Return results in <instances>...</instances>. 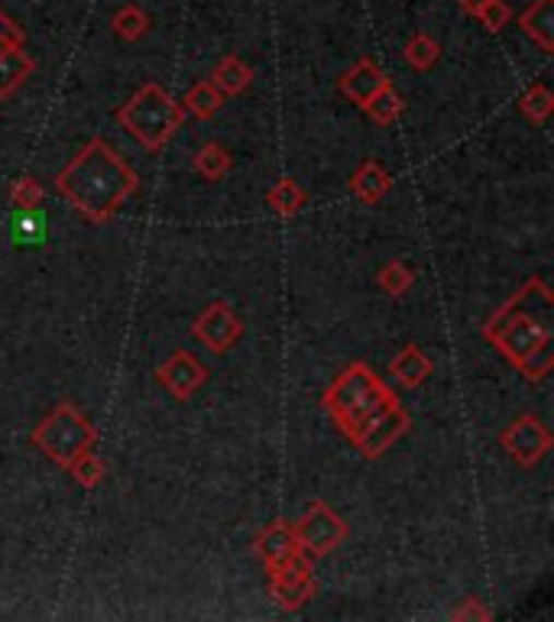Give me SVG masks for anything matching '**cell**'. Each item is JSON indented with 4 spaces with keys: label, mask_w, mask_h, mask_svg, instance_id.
<instances>
[{
    "label": "cell",
    "mask_w": 554,
    "mask_h": 622,
    "mask_svg": "<svg viewBox=\"0 0 554 622\" xmlns=\"http://www.w3.org/2000/svg\"><path fill=\"white\" fill-rule=\"evenodd\" d=\"M552 312L554 292L542 275H535L483 325V338L522 376L539 383L554 369Z\"/></svg>",
    "instance_id": "cell-1"
},
{
    "label": "cell",
    "mask_w": 554,
    "mask_h": 622,
    "mask_svg": "<svg viewBox=\"0 0 554 622\" xmlns=\"http://www.w3.org/2000/svg\"><path fill=\"white\" fill-rule=\"evenodd\" d=\"M137 173L101 137H92L56 176V191L92 224L110 221L114 211L137 191Z\"/></svg>",
    "instance_id": "cell-2"
},
{
    "label": "cell",
    "mask_w": 554,
    "mask_h": 622,
    "mask_svg": "<svg viewBox=\"0 0 554 622\" xmlns=\"http://www.w3.org/2000/svg\"><path fill=\"white\" fill-rule=\"evenodd\" d=\"M392 402H399V396L379 379V373L369 369L364 360L347 363L321 396V406L328 409V415L334 419L341 435H347L351 442Z\"/></svg>",
    "instance_id": "cell-3"
},
{
    "label": "cell",
    "mask_w": 554,
    "mask_h": 622,
    "mask_svg": "<svg viewBox=\"0 0 554 622\" xmlns=\"http://www.w3.org/2000/svg\"><path fill=\"white\" fill-rule=\"evenodd\" d=\"M117 124L150 153H160L185 124V107L156 82H146L120 110Z\"/></svg>",
    "instance_id": "cell-4"
},
{
    "label": "cell",
    "mask_w": 554,
    "mask_h": 622,
    "mask_svg": "<svg viewBox=\"0 0 554 622\" xmlns=\"http://www.w3.org/2000/svg\"><path fill=\"white\" fill-rule=\"evenodd\" d=\"M33 445L39 447L52 463L69 467L75 457H82L85 450H94L97 445V432L94 425L72 406V402H59L36 429H33Z\"/></svg>",
    "instance_id": "cell-5"
},
{
    "label": "cell",
    "mask_w": 554,
    "mask_h": 622,
    "mask_svg": "<svg viewBox=\"0 0 554 622\" xmlns=\"http://www.w3.org/2000/svg\"><path fill=\"white\" fill-rule=\"evenodd\" d=\"M295 535H298V544H302L305 554L325 558V554H331L334 548H341L347 541L351 529L325 500H311L305 516L295 523Z\"/></svg>",
    "instance_id": "cell-6"
},
{
    "label": "cell",
    "mask_w": 554,
    "mask_h": 622,
    "mask_svg": "<svg viewBox=\"0 0 554 622\" xmlns=\"http://www.w3.org/2000/svg\"><path fill=\"white\" fill-rule=\"evenodd\" d=\"M191 335L204 344V351H211V354H227L240 338H244V321L237 318V312L227 305V302H211L201 315H198V321L191 325Z\"/></svg>",
    "instance_id": "cell-7"
},
{
    "label": "cell",
    "mask_w": 554,
    "mask_h": 622,
    "mask_svg": "<svg viewBox=\"0 0 554 622\" xmlns=\"http://www.w3.org/2000/svg\"><path fill=\"white\" fill-rule=\"evenodd\" d=\"M499 445L506 447L519 467H535L549 450H552L554 438L552 432L535 419V415H519L503 435H499Z\"/></svg>",
    "instance_id": "cell-8"
},
{
    "label": "cell",
    "mask_w": 554,
    "mask_h": 622,
    "mask_svg": "<svg viewBox=\"0 0 554 622\" xmlns=\"http://www.w3.org/2000/svg\"><path fill=\"white\" fill-rule=\"evenodd\" d=\"M270 587H273V597H276L282 610H302V607L315 597L311 561H308L305 554H298V558H292L288 564L270 571Z\"/></svg>",
    "instance_id": "cell-9"
},
{
    "label": "cell",
    "mask_w": 554,
    "mask_h": 622,
    "mask_svg": "<svg viewBox=\"0 0 554 622\" xmlns=\"http://www.w3.org/2000/svg\"><path fill=\"white\" fill-rule=\"evenodd\" d=\"M156 383L166 386V392L173 399H191L204 383H208V366L191 354V351H176L169 360H163L156 366Z\"/></svg>",
    "instance_id": "cell-10"
},
{
    "label": "cell",
    "mask_w": 554,
    "mask_h": 622,
    "mask_svg": "<svg viewBox=\"0 0 554 622\" xmlns=\"http://www.w3.org/2000/svg\"><path fill=\"white\" fill-rule=\"evenodd\" d=\"M254 551L260 554V561L267 564V571H276L282 564H288L292 558L305 554L302 544H298L295 526H292V523H282V519L273 523V526H267L263 532L257 535Z\"/></svg>",
    "instance_id": "cell-11"
},
{
    "label": "cell",
    "mask_w": 554,
    "mask_h": 622,
    "mask_svg": "<svg viewBox=\"0 0 554 622\" xmlns=\"http://www.w3.org/2000/svg\"><path fill=\"white\" fill-rule=\"evenodd\" d=\"M386 85H389V75H386L373 59H361L347 75H341L338 91H341L347 101H354L357 107H367L369 97L379 89H386Z\"/></svg>",
    "instance_id": "cell-12"
},
{
    "label": "cell",
    "mask_w": 554,
    "mask_h": 622,
    "mask_svg": "<svg viewBox=\"0 0 554 622\" xmlns=\"http://www.w3.org/2000/svg\"><path fill=\"white\" fill-rule=\"evenodd\" d=\"M432 369H435V363L419 351V344H405L389 363V376L396 383H402L405 389H419L432 376Z\"/></svg>",
    "instance_id": "cell-13"
},
{
    "label": "cell",
    "mask_w": 554,
    "mask_h": 622,
    "mask_svg": "<svg viewBox=\"0 0 554 622\" xmlns=\"http://www.w3.org/2000/svg\"><path fill=\"white\" fill-rule=\"evenodd\" d=\"M389 188H392V176H389L386 166L376 163V160H364V163L357 166V173L351 176V191H354L364 204H379Z\"/></svg>",
    "instance_id": "cell-14"
},
{
    "label": "cell",
    "mask_w": 554,
    "mask_h": 622,
    "mask_svg": "<svg viewBox=\"0 0 554 622\" xmlns=\"http://www.w3.org/2000/svg\"><path fill=\"white\" fill-rule=\"evenodd\" d=\"M519 26L542 46V52H554V0H535L519 13Z\"/></svg>",
    "instance_id": "cell-15"
},
{
    "label": "cell",
    "mask_w": 554,
    "mask_h": 622,
    "mask_svg": "<svg viewBox=\"0 0 554 622\" xmlns=\"http://www.w3.org/2000/svg\"><path fill=\"white\" fill-rule=\"evenodd\" d=\"M33 72H36V62L33 56L23 52V46H3L0 49V97H10Z\"/></svg>",
    "instance_id": "cell-16"
},
{
    "label": "cell",
    "mask_w": 554,
    "mask_h": 622,
    "mask_svg": "<svg viewBox=\"0 0 554 622\" xmlns=\"http://www.w3.org/2000/svg\"><path fill=\"white\" fill-rule=\"evenodd\" d=\"M250 82H254V69L244 59H237V56H224L214 66V72H211V85L221 91L224 97L244 94V91L250 89Z\"/></svg>",
    "instance_id": "cell-17"
},
{
    "label": "cell",
    "mask_w": 554,
    "mask_h": 622,
    "mask_svg": "<svg viewBox=\"0 0 554 622\" xmlns=\"http://www.w3.org/2000/svg\"><path fill=\"white\" fill-rule=\"evenodd\" d=\"M267 201H270V208H273L276 214L292 218V214H298V211L308 204V195H305V188H302L295 178H282V181H276V185L270 188Z\"/></svg>",
    "instance_id": "cell-18"
},
{
    "label": "cell",
    "mask_w": 554,
    "mask_h": 622,
    "mask_svg": "<svg viewBox=\"0 0 554 622\" xmlns=\"http://www.w3.org/2000/svg\"><path fill=\"white\" fill-rule=\"evenodd\" d=\"M182 107L185 114H191V117H198V120H208V117H214V114L224 107V94L214 89L211 82H198L195 89L185 94Z\"/></svg>",
    "instance_id": "cell-19"
},
{
    "label": "cell",
    "mask_w": 554,
    "mask_h": 622,
    "mask_svg": "<svg viewBox=\"0 0 554 622\" xmlns=\"http://www.w3.org/2000/svg\"><path fill=\"white\" fill-rule=\"evenodd\" d=\"M110 26H114V33H117L120 39L137 43V39H143V36L150 33V16H146V10H143V7L127 3V7H120V10L114 13Z\"/></svg>",
    "instance_id": "cell-20"
},
{
    "label": "cell",
    "mask_w": 554,
    "mask_h": 622,
    "mask_svg": "<svg viewBox=\"0 0 554 622\" xmlns=\"http://www.w3.org/2000/svg\"><path fill=\"white\" fill-rule=\"evenodd\" d=\"M402 56H405V62H409L415 72H428V69L438 66V59H441V46L435 43V36H428V33H415V36L405 43Z\"/></svg>",
    "instance_id": "cell-21"
},
{
    "label": "cell",
    "mask_w": 554,
    "mask_h": 622,
    "mask_svg": "<svg viewBox=\"0 0 554 622\" xmlns=\"http://www.w3.org/2000/svg\"><path fill=\"white\" fill-rule=\"evenodd\" d=\"M364 114H367L373 124H379V127H389V124L399 120V114H402V97H399V91L392 89V82L369 97Z\"/></svg>",
    "instance_id": "cell-22"
},
{
    "label": "cell",
    "mask_w": 554,
    "mask_h": 622,
    "mask_svg": "<svg viewBox=\"0 0 554 622\" xmlns=\"http://www.w3.org/2000/svg\"><path fill=\"white\" fill-rule=\"evenodd\" d=\"M231 166H234V156H231L221 143H204V146L195 153V169L208 178V181L224 178L231 173Z\"/></svg>",
    "instance_id": "cell-23"
},
{
    "label": "cell",
    "mask_w": 554,
    "mask_h": 622,
    "mask_svg": "<svg viewBox=\"0 0 554 622\" xmlns=\"http://www.w3.org/2000/svg\"><path fill=\"white\" fill-rule=\"evenodd\" d=\"M376 282H379V289H382L386 295H402V292H409L412 282H415V269L409 267L405 260H389L386 267L376 272Z\"/></svg>",
    "instance_id": "cell-24"
},
{
    "label": "cell",
    "mask_w": 554,
    "mask_h": 622,
    "mask_svg": "<svg viewBox=\"0 0 554 622\" xmlns=\"http://www.w3.org/2000/svg\"><path fill=\"white\" fill-rule=\"evenodd\" d=\"M519 107H522V114H526L532 124H545L554 110L552 91L545 89V85H535V89H529L526 94H522Z\"/></svg>",
    "instance_id": "cell-25"
},
{
    "label": "cell",
    "mask_w": 554,
    "mask_h": 622,
    "mask_svg": "<svg viewBox=\"0 0 554 622\" xmlns=\"http://www.w3.org/2000/svg\"><path fill=\"white\" fill-rule=\"evenodd\" d=\"M13 240L16 244H43L46 240V218L43 211H23L13 224Z\"/></svg>",
    "instance_id": "cell-26"
},
{
    "label": "cell",
    "mask_w": 554,
    "mask_h": 622,
    "mask_svg": "<svg viewBox=\"0 0 554 622\" xmlns=\"http://www.w3.org/2000/svg\"><path fill=\"white\" fill-rule=\"evenodd\" d=\"M66 470H72V477H75L85 490H94V486L104 480V460H101L94 450H85L82 457H75Z\"/></svg>",
    "instance_id": "cell-27"
},
{
    "label": "cell",
    "mask_w": 554,
    "mask_h": 622,
    "mask_svg": "<svg viewBox=\"0 0 554 622\" xmlns=\"http://www.w3.org/2000/svg\"><path fill=\"white\" fill-rule=\"evenodd\" d=\"M10 201H13L20 211H36V208L43 204V185L30 176L16 178L13 188H10Z\"/></svg>",
    "instance_id": "cell-28"
},
{
    "label": "cell",
    "mask_w": 554,
    "mask_h": 622,
    "mask_svg": "<svg viewBox=\"0 0 554 622\" xmlns=\"http://www.w3.org/2000/svg\"><path fill=\"white\" fill-rule=\"evenodd\" d=\"M476 20L490 30V33H503V26L512 20V10L506 0H486L480 10H476Z\"/></svg>",
    "instance_id": "cell-29"
},
{
    "label": "cell",
    "mask_w": 554,
    "mask_h": 622,
    "mask_svg": "<svg viewBox=\"0 0 554 622\" xmlns=\"http://www.w3.org/2000/svg\"><path fill=\"white\" fill-rule=\"evenodd\" d=\"M23 43H26L23 26H20L13 16H7V13L0 10V49H3V46H23Z\"/></svg>",
    "instance_id": "cell-30"
},
{
    "label": "cell",
    "mask_w": 554,
    "mask_h": 622,
    "mask_svg": "<svg viewBox=\"0 0 554 622\" xmlns=\"http://www.w3.org/2000/svg\"><path fill=\"white\" fill-rule=\"evenodd\" d=\"M451 617H455V620H493V610L480 607L476 600H467L461 610H455Z\"/></svg>",
    "instance_id": "cell-31"
},
{
    "label": "cell",
    "mask_w": 554,
    "mask_h": 622,
    "mask_svg": "<svg viewBox=\"0 0 554 622\" xmlns=\"http://www.w3.org/2000/svg\"><path fill=\"white\" fill-rule=\"evenodd\" d=\"M458 3H461L463 13H470V16H476V10H480V7H483L486 0H458Z\"/></svg>",
    "instance_id": "cell-32"
}]
</instances>
